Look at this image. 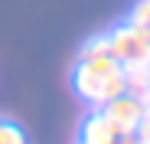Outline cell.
Instances as JSON below:
<instances>
[{"label": "cell", "instance_id": "9c48e42d", "mask_svg": "<svg viewBox=\"0 0 150 144\" xmlns=\"http://www.w3.org/2000/svg\"><path fill=\"white\" fill-rule=\"evenodd\" d=\"M117 144H144V141H140L137 134H121V138H117Z\"/></svg>", "mask_w": 150, "mask_h": 144}, {"label": "cell", "instance_id": "3957f363", "mask_svg": "<svg viewBox=\"0 0 150 144\" xmlns=\"http://www.w3.org/2000/svg\"><path fill=\"white\" fill-rule=\"evenodd\" d=\"M101 111L114 121V128L121 134H134L137 125H140V118H144V111H147V102L137 98V95H131V92H121L117 98H111L108 105H101Z\"/></svg>", "mask_w": 150, "mask_h": 144}, {"label": "cell", "instance_id": "277c9868", "mask_svg": "<svg viewBox=\"0 0 150 144\" xmlns=\"http://www.w3.org/2000/svg\"><path fill=\"white\" fill-rule=\"evenodd\" d=\"M117 138L121 131L101 108H91V115H85V121L79 128V144H117Z\"/></svg>", "mask_w": 150, "mask_h": 144}, {"label": "cell", "instance_id": "ba28073f", "mask_svg": "<svg viewBox=\"0 0 150 144\" xmlns=\"http://www.w3.org/2000/svg\"><path fill=\"white\" fill-rule=\"evenodd\" d=\"M144 144H150V105H147V111H144V118H140V125H137V131H134Z\"/></svg>", "mask_w": 150, "mask_h": 144}, {"label": "cell", "instance_id": "30bf717a", "mask_svg": "<svg viewBox=\"0 0 150 144\" xmlns=\"http://www.w3.org/2000/svg\"><path fill=\"white\" fill-rule=\"evenodd\" d=\"M147 105H150V95H147Z\"/></svg>", "mask_w": 150, "mask_h": 144}, {"label": "cell", "instance_id": "6da1fadb", "mask_svg": "<svg viewBox=\"0 0 150 144\" xmlns=\"http://www.w3.org/2000/svg\"><path fill=\"white\" fill-rule=\"evenodd\" d=\"M72 88L85 105L101 108L111 98H117L121 92H127V69L111 56L79 59L75 69H72Z\"/></svg>", "mask_w": 150, "mask_h": 144}, {"label": "cell", "instance_id": "52a82bcc", "mask_svg": "<svg viewBox=\"0 0 150 144\" xmlns=\"http://www.w3.org/2000/svg\"><path fill=\"white\" fill-rule=\"evenodd\" d=\"M131 23H137V26L150 30V0H137L134 10H131Z\"/></svg>", "mask_w": 150, "mask_h": 144}, {"label": "cell", "instance_id": "8992f818", "mask_svg": "<svg viewBox=\"0 0 150 144\" xmlns=\"http://www.w3.org/2000/svg\"><path fill=\"white\" fill-rule=\"evenodd\" d=\"M0 144H26V134L13 121H0Z\"/></svg>", "mask_w": 150, "mask_h": 144}, {"label": "cell", "instance_id": "7a4b0ae2", "mask_svg": "<svg viewBox=\"0 0 150 144\" xmlns=\"http://www.w3.org/2000/svg\"><path fill=\"white\" fill-rule=\"evenodd\" d=\"M108 46H111V59H117L124 69L150 62V30L137 26L131 20L108 33Z\"/></svg>", "mask_w": 150, "mask_h": 144}, {"label": "cell", "instance_id": "5b68a950", "mask_svg": "<svg viewBox=\"0 0 150 144\" xmlns=\"http://www.w3.org/2000/svg\"><path fill=\"white\" fill-rule=\"evenodd\" d=\"M101 56H111L108 33H101V36H91V39L82 46V53H79V59H101Z\"/></svg>", "mask_w": 150, "mask_h": 144}]
</instances>
